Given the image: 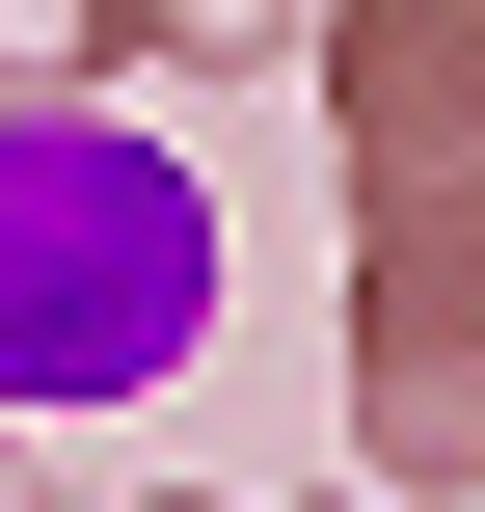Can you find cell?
I'll use <instances>...</instances> for the list:
<instances>
[{
  "label": "cell",
  "mask_w": 485,
  "mask_h": 512,
  "mask_svg": "<svg viewBox=\"0 0 485 512\" xmlns=\"http://www.w3.org/2000/svg\"><path fill=\"white\" fill-rule=\"evenodd\" d=\"M216 351V189L135 108H0V405H162Z\"/></svg>",
  "instance_id": "obj_1"
}]
</instances>
